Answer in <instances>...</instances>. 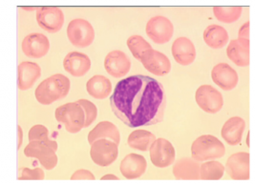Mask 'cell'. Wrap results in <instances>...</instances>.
<instances>
[{"label": "cell", "instance_id": "obj_28", "mask_svg": "<svg viewBox=\"0 0 255 184\" xmlns=\"http://www.w3.org/2000/svg\"><path fill=\"white\" fill-rule=\"evenodd\" d=\"M225 174V166L216 161H207L200 165V180L219 181Z\"/></svg>", "mask_w": 255, "mask_h": 184}, {"label": "cell", "instance_id": "obj_7", "mask_svg": "<svg viewBox=\"0 0 255 184\" xmlns=\"http://www.w3.org/2000/svg\"><path fill=\"white\" fill-rule=\"evenodd\" d=\"M119 156V145L114 141L106 138L95 140L91 144L90 157L94 163L107 167L116 161Z\"/></svg>", "mask_w": 255, "mask_h": 184}, {"label": "cell", "instance_id": "obj_3", "mask_svg": "<svg viewBox=\"0 0 255 184\" xmlns=\"http://www.w3.org/2000/svg\"><path fill=\"white\" fill-rule=\"evenodd\" d=\"M226 148L223 142L211 135H203L191 145V157L197 161L218 160L225 156Z\"/></svg>", "mask_w": 255, "mask_h": 184}, {"label": "cell", "instance_id": "obj_11", "mask_svg": "<svg viewBox=\"0 0 255 184\" xmlns=\"http://www.w3.org/2000/svg\"><path fill=\"white\" fill-rule=\"evenodd\" d=\"M139 61L141 62L145 69L154 76L164 77L171 71V63L169 58L164 54L152 48L143 52Z\"/></svg>", "mask_w": 255, "mask_h": 184}, {"label": "cell", "instance_id": "obj_21", "mask_svg": "<svg viewBox=\"0 0 255 184\" xmlns=\"http://www.w3.org/2000/svg\"><path fill=\"white\" fill-rule=\"evenodd\" d=\"M245 128L246 122L242 117L232 116L222 127V138L225 139L228 144L232 146L239 145L242 141Z\"/></svg>", "mask_w": 255, "mask_h": 184}, {"label": "cell", "instance_id": "obj_16", "mask_svg": "<svg viewBox=\"0 0 255 184\" xmlns=\"http://www.w3.org/2000/svg\"><path fill=\"white\" fill-rule=\"evenodd\" d=\"M211 79L213 82L224 91H232L238 84V74L227 63H219L211 71Z\"/></svg>", "mask_w": 255, "mask_h": 184}, {"label": "cell", "instance_id": "obj_33", "mask_svg": "<svg viewBox=\"0 0 255 184\" xmlns=\"http://www.w3.org/2000/svg\"><path fill=\"white\" fill-rule=\"evenodd\" d=\"M45 178L44 171L41 168H24L19 177L20 181H42Z\"/></svg>", "mask_w": 255, "mask_h": 184}, {"label": "cell", "instance_id": "obj_30", "mask_svg": "<svg viewBox=\"0 0 255 184\" xmlns=\"http://www.w3.org/2000/svg\"><path fill=\"white\" fill-rule=\"evenodd\" d=\"M128 47L132 53L133 57L139 60L140 56L145 52L146 50L151 49L152 46L150 44L142 37L139 35H131L128 39Z\"/></svg>", "mask_w": 255, "mask_h": 184}, {"label": "cell", "instance_id": "obj_9", "mask_svg": "<svg viewBox=\"0 0 255 184\" xmlns=\"http://www.w3.org/2000/svg\"><path fill=\"white\" fill-rule=\"evenodd\" d=\"M198 106L208 114H217L224 106V98L219 91L211 85L200 86L195 93Z\"/></svg>", "mask_w": 255, "mask_h": 184}, {"label": "cell", "instance_id": "obj_27", "mask_svg": "<svg viewBox=\"0 0 255 184\" xmlns=\"http://www.w3.org/2000/svg\"><path fill=\"white\" fill-rule=\"evenodd\" d=\"M156 139V136L149 131L137 129L133 131L128 139V146L132 149L139 150L141 152L149 151L151 144Z\"/></svg>", "mask_w": 255, "mask_h": 184}, {"label": "cell", "instance_id": "obj_10", "mask_svg": "<svg viewBox=\"0 0 255 184\" xmlns=\"http://www.w3.org/2000/svg\"><path fill=\"white\" fill-rule=\"evenodd\" d=\"M149 152L152 164L158 168H166L174 163V146L165 138H156L151 144Z\"/></svg>", "mask_w": 255, "mask_h": 184}, {"label": "cell", "instance_id": "obj_18", "mask_svg": "<svg viewBox=\"0 0 255 184\" xmlns=\"http://www.w3.org/2000/svg\"><path fill=\"white\" fill-rule=\"evenodd\" d=\"M64 70L75 78L85 76L91 68L89 57L80 52H71L63 60Z\"/></svg>", "mask_w": 255, "mask_h": 184}, {"label": "cell", "instance_id": "obj_19", "mask_svg": "<svg viewBox=\"0 0 255 184\" xmlns=\"http://www.w3.org/2000/svg\"><path fill=\"white\" fill-rule=\"evenodd\" d=\"M172 55L177 63L186 66L194 62L196 49L192 41L186 36L178 37L172 44Z\"/></svg>", "mask_w": 255, "mask_h": 184}, {"label": "cell", "instance_id": "obj_35", "mask_svg": "<svg viewBox=\"0 0 255 184\" xmlns=\"http://www.w3.org/2000/svg\"><path fill=\"white\" fill-rule=\"evenodd\" d=\"M238 38L250 39V21L246 22L241 26L238 32Z\"/></svg>", "mask_w": 255, "mask_h": 184}, {"label": "cell", "instance_id": "obj_1", "mask_svg": "<svg viewBox=\"0 0 255 184\" xmlns=\"http://www.w3.org/2000/svg\"><path fill=\"white\" fill-rule=\"evenodd\" d=\"M110 105L114 115L127 126H151L164 117L166 94L159 81L136 75L118 82Z\"/></svg>", "mask_w": 255, "mask_h": 184}, {"label": "cell", "instance_id": "obj_6", "mask_svg": "<svg viewBox=\"0 0 255 184\" xmlns=\"http://www.w3.org/2000/svg\"><path fill=\"white\" fill-rule=\"evenodd\" d=\"M67 36L72 45L78 48H86L93 43L95 30L88 20L76 18L67 27Z\"/></svg>", "mask_w": 255, "mask_h": 184}, {"label": "cell", "instance_id": "obj_25", "mask_svg": "<svg viewBox=\"0 0 255 184\" xmlns=\"http://www.w3.org/2000/svg\"><path fill=\"white\" fill-rule=\"evenodd\" d=\"M86 91L96 99H105L110 95L112 84L105 76L96 75L87 81Z\"/></svg>", "mask_w": 255, "mask_h": 184}, {"label": "cell", "instance_id": "obj_14", "mask_svg": "<svg viewBox=\"0 0 255 184\" xmlns=\"http://www.w3.org/2000/svg\"><path fill=\"white\" fill-rule=\"evenodd\" d=\"M21 48L26 57L41 58L48 54L50 50V41L46 35L33 33L25 36Z\"/></svg>", "mask_w": 255, "mask_h": 184}, {"label": "cell", "instance_id": "obj_2", "mask_svg": "<svg viewBox=\"0 0 255 184\" xmlns=\"http://www.w3.org/2000/svg\"><path fill=\"white\" fill-rule=\"evenodd\" d=\"M70 80L61 75L56 74L42 81L35 89L36 100L42 105H50L67 96L69 93Z\"/></svg>", "mask_w": 255, "mask_h": 184}, {"label": "cell", "instance_id": "obj_24", "mask_svg": "<svg viewBox=\"0 0 255 184\" xmlns=\"http://www.w3.org/2000/svg\"><path fill=\"white\" fill-rule=\"evenodd\" d=\"M101 138L110 139L119 145L121 142V134L114 123L110 121H102L89 132L88 142L89 144H92L95 140Z\"/></svg>", "mask_w": 255, "mask_h": 184}, {"label": "cell", "instance_id": "obj_22", "mask_svg": "<svg viewBox=\"0 0 255 184\" xmlns=\"http://www.w3.org/2000/svg\"><path fill=\"white\" fill-rule=\"evenodd\" d=\"M228 58L239 67L250 65V39H233L227 48Z\"/></svg>", "mask_w": 255, "mask_h": 184}, {"label": "cell", "instance_id": "obj_26", "mask_svg": "<svg viewBox=\"0 0 255 184\" xmlns=\"http://www.w3.org/2000/svg\"><path fill=\"white\" fill-rule=\"evenodd\" d=\"M229 38L227 30L216 24L209 25L204 31V41L212 49L224 48L228 44Z\"/></svg>", "mask_w": 255, "mask_h": 184}, {"label": "cell", "instance_id": "obj_15", "mask_svg": "<svg viewBox=\"0 0 255 184\" xmlns=\"http://www.w3.org/2000/svg\"><path fill=\"white\" fill-rule=\"evenodd\" d=\"M105 68L113 78H123L129 73L131 61L123 51L114 50L105 57Z\"/></svg>", "mask_w": 255, "mask_h": 184}, {"label": "cell", "instance_id": "obj_4", "mask_svg": "<svg viewBox=\"0 0 255 184\" xmlns=\"http://www.w3.org/2000/svg\"><path fill=\"white\" fill-rule=\"evenodd\" d=\"M58 143L55 140L30 141L25 147L24 155L27 158H33L39 161L46 170H53L58 164Z\"/></svg>", "mask_w": 255, "mask_h": 184}, {"label": "cell", "instance_id": "obj_12", "mask_svg": "<svg viewBox=\"0 0 255 184\" xmlns=\"http://www.w3.org/2000/svg\"><path fill=\"white\" fill-rule=\"evenodd\" d=\"M36 21L48 33L56 34L64 24V14L58 7H39L36 9Z\"/></svg>", "mask_w": 255, "mask_h": 184}, {"label": "cell", "instance_id": "obj_32", "mask_svg": "<svg viewBox=\"0 0 255 184\" xmlns=\"http://www.w3.org/2000/svg\"><path fill=\"white\" fill-rule=\"evenodd\" d=\"M29 141H47L49 140V131L46 127L37 124L32 127L29 131L28 135Z\"/></svg>", "mask_w": 255, "mask_h": 184}, {"label": "cell", "instance_id": "obj_36", "mask_svg": "<svg viewBox=\"0 0 255 184\" xmlns=\"http://www.w3.org/2000/svg\"><path fill=\"white\" fill-rule=\"evenodd\" d=\"M17 129H18V143H17V150H19V148L21 147V145H22V141H23V132H22V129H21V127L17 126Z\"/></svg>", "mask_w": 255, "mask_h": 184}, {"label": "cell", "instance_id": "obj_23", "mask_svg": "<svg viewBox=\"0 0 255 184\" xmlns=\"http://www.w3.org/2000/svg\"><path fill=\"white\" fill-rule=\"evenodd\" d=\"M175 179L179 181H199L200 164L192 158H183L173 166Z\"/></svg>", "mask_w": 255, "mask_h": 184}, {"label": "cell", "instance_id": "obj_17", "mask_svg": "<svg viewBox=\"0 0 255 184\" xmlns=\"http://www.w3.org/2000/svg\"><path fill=\"white\" fill-rule=\"evenodd\" d=\"M147 162L144 157L131 153L121 162L120 170L122 175L128 180L139 179L146 171Z\"/></svg>", "mask_w": 255, "mask_h": 184}, {"label": "cell", "instance_id": "obj_5", "mask_svg": "<svg viewBox=\"0 0 255 184\" xmlns=\"http://www.w3.org/2000/svg\"><path fill=\"white\" fill-rule=\"evenodd\" d=\"M55 116L57 121L63 124L71 134H77L84 128L85 115L81 105L77 102L59 106L55 112Z\"/></svg>", "mask_w": 255, "mask_h": 184}, {"label": "cell", "instance_id": "obj_20", "mask_svg": "<svg viewBox=\"0 0 255 184\" xmlns=\"http://www.w3.org/2000/svg\"><path fill=\"white\" fill-rule=\"evenodd\" d=\"M41 76L40 66L32 61H24L18 65L17 86L21 91L31 89Z\"/></svg>", "mask_w": 255, "mask_h": 184}, {"label": "cell", "instance_id": "obj_37", "mask_svg": "<svg viewBox=\"0 0 255 184\" xmlns=\"http://www.w3.org/2000/svg\"><path fill=\"white\" fill-rule=\"evenodd\" d=\"M102 181H119V178L113 174H107L101 178Z\"/></svg>", "mask_w": 255, "mask_h": 184}, {"label": "cell", "instance_id": "obj_8", "mask_svg": "<svg viewBox=\"0 0 255 184\" xmlns=\"http://www.w3.org/2000/svg\"><path fill=\"white\" fill-rule=\"evenodd\" d=\"M145 32L156 44L162 45L170 41L174 34V26L165 16L156 15L148 20Z\"/></svg>", "mask_w": 255, "mask_h": 184}, {"label": "cell", "instance_id": "obj_34", "mask_svg": "<svg viewBox=\"0 0 255 184\" xmlns=\"http://www.w3.org/2000/svg\"><path fill=\"white\" fill-rule=\"evenodd\" d=\"M95 179L96 178L93 173L85 169H80L76 171L71 177L72 181H95Z\"/></svg>", "mask_w": 255, "mask_h": 184}, {"label": "cell", "instance_id": "obj_29", "mask_svg": "<svg viewBox=\"0 0 255 184\" xmlns=\"http://www.w3.org/2000/svg\"><path fill=\"white\" fill-rule=\"evenodd\" d=\"M243 8L236 7H213L214 16L223 23L231 24L236 22L242 15Z\"/></svg>", "mask_w": 255, "mask_h": 184}, {"label": "cell", "instance_id": "obj_13", "mask_svg": "<svg viewBox=\"0 0 255 184\" xmlns=\"http://www.w3.org/2000/svg\"><path fill=\"white\" fill-rule=\"evenodd\" d=\"M225 170L234 181L250 180V154L239 152L232 155L226 163Z\"/></svg>", "mask_w": 255, "mask_h": 184}, {"label": "cell", "instance_id": "obj_31", "mask_svg": "<svg viewBox=\"0 0 255 184\" xmlns=\"http://www.w3.org/2000/svg\"><path fill=\"white\" fill-rule=\"evenodd\" d=\"M77 103L80 104L81 108L83 109L84 115H85V121H84V128L90 126L94 121L97 119L98 116V109L97 106L91 102L90 100L81 98L76 101Z\"/></svg>", "mask_w": 255, "mask_h": 184}]
</instances>
